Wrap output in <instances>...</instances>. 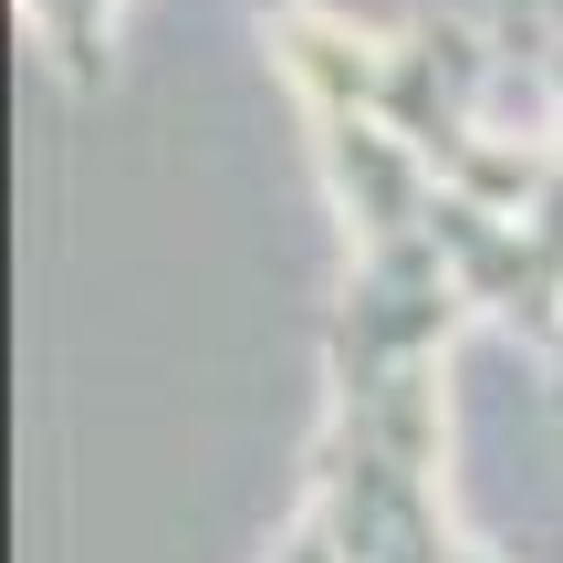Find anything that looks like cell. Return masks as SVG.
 I'll return each mask as SVG.
<instances>
[{
    "instance_id": "6da1fadb",
    "label": "cell",
    "mask_w": 563,
    "mask_h": 563,
    "mask_svg": "<svg viewBox=\"0 0 563 563\" xmlns=\"http://www.w3.org/2000/svg\"><path fill=\"white\" fill-rule=\"evenodd\" d=\"M262 42L282 84L302 95V115H376L386 136H407L418 157H439L449 136L481 125V95L501 74V32L481 21H407V32H355V21L313 11V0H262Z\"/></svg>"
},
{
    "instance_id": "7a4b0ae2",
    "label": "cell",
    "mask_w": 563,
    "mask_h": 563,
    "mask_svg": "<svg viewBox=\"0 0 563 563\" xmlns=\"http://www.w3.org/2000/svg\"><path fill=\"white\" fill-rule=\"evenodd\" d=\"M460 282H449L439 241H397V251H355L334 313H323V376L334 397H365V386L407 376V365H439L449 355V323H460Z\"/></svg>"
},
{
    "instance_id": "3957f363",
    "label": "cell",
    "mask_w": 563,
    "mask_h": 563,
    "mask_svg": "<svg viewBox=\"0 0 563 563\" xmlns=\"http://www.w3.org/2000/svg\"><path fill=\"white\" fill-rule=\"evenodd\" d=\"M313 146H323V188H334L344 241H355V251H397V241H418V230H428L439 178H428V157L407 136H386L376 115H334V104H323V115H313Z\"/></svg>"
},
{
    "instance_id": "277c9868",
    "label": "cell",
    "mask_w": 563,
    "mask_h": 563,
    "mask_svg": "<svg viewBox=\"0 0 563 563\" xmlns=\"http://www.w3.org/2000/svg\"><path fill=\"white\" fill-rule=\"evenodd\" d=\"M21 11H32V32L53 42L63 84L95 95V84H104V11H115V0H21Z\"/></svg>"
},
{
    "instance_id": "5b68a950",
    "label": "cell",
    "mask_w": 563,
    "mask_h": 563,
    "mask_svg": "<svg viewBox=\"0 0 563 563\" xmlns=\"http://www.w3.org/2000/svg\"><path fill=\"white\" fill-rule=\"evenodd\" d=\"M272 563H344V553H334V532H323V511H302V522L272 543Z\"/></svg>"
},
{
    "instance_id": "8992f818",
    "label": "cell",
    "mask_w": 563,
    "mask_h": 563,
    "mask_svg": "<svg viewBox=\"0 0 563 563\" xmlns=\"http://www.w3.org/2000/svg\"><path fill=\"white\" fill-rule=\"evenodd\" d=\"M543 84H553V146H563V32H543Z\"/></svg>"
},
{
    "instance_id": "52a82bcc",
    "label": "cell",
    "mask_w": 563,
    "mask_h": 563,
    "mask_svg": "<svg viewBox=\"0 0 563 563\" xmlns=\"http://www.w3.org/2000/svg\"><path fill=\"white\" fill-rule=\"evenodd\" d=\"M553 407H563V344H553Z\"/></svg>"
},
{
    "instance_id": "ba28073f",
    "label": "cell",
    "mask_w": 563,
    "mask_h": 563,
    "mask_svg": "<svg viewBox=\"0 0 563 563\" xmlns=\"http://www.w3.org/2000/svg\"><path fill=\"white\" fill-rule=\"evenodd\" d=\"M460 563H490V553H470V543H460Z\"/></svg>"
}]
</instances>
